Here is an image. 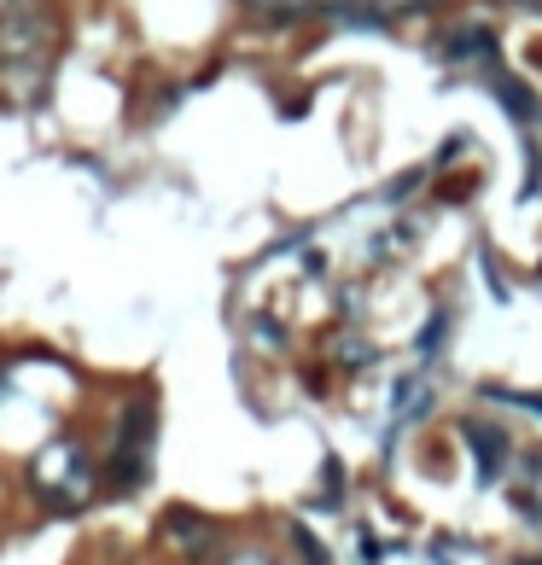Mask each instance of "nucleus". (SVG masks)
Returning a JSON list of instances; mask_svg holds the SVG:
<instances>
[{
	"instance_id": "nucleus-1",
	"label": "nucleus",
	"mask_w": 542,
	"mask_h": 565,
	"mask_svg": "<svg viewBox=\"0 0 542 565\" xmlns=\"http://www.w3.org/2000/svg\"><path fill=\"white\" fill-rule=\"evenodd\" d=\"M29 478H36V490L47 495V507L71 513L94 495V460L88 449H82L76 437H53L47 449L36 455V467H29Z\"/></svg>"
},
{
	"instance_id": "nucleus-2",
	"label": "nucleus",
	"mask_w": 542,
	"mask_h": 565,
	"mask_svg": "<svg viewBox=\"0 0 542 565\" xmlns=\"http://www.w3.org/2000/svg\"><path fill=\"white\" fill-rule=\"evenodd\" d=\"M146 467H152V397H134L123 425H117V449H111V478L123 490L146 484Z\"/></svg>"
},
{
	"instance_id": "nucleus-3",
	"label": "nucleus",
	"mask_w": 542,
	"mask_h": 565,
	"mask_svg": "<svg viewBox=\"0 0 542 565\" xmlns=\"http://www.w3.org/2000/svg\"><path fill=\"white\" fill-rule=\"evenodd\" d=\"M437 7H444V0H338L333 19L350 24V29H385L397 19H426Z\"/></svg>"
},
{
	"instance_id": "nucleus-4",
	"label": "nucleus",
	"mask_w": 542,
	"mask_h": 565,
	"mask_svg": "<svg viewBox=\"0 0 542 565\" xmlns=\"http://www.w3.org/2000/svg\"><path fill=\"white\" fill-rule=\"evenodd\" d=\"M461 443L472 449V472H479V484H496L502 467H507V432H502V425L461 420Z\"/></svg>"
},
{
	"instance_id": "nucleus-5",
	"label": "nucleus",
	"mask_w": 542,
	"mask_h": 565,
	"mask_svg": "<svg viewBox=\"0 0 542 565\" xmlns=\"http://www.w3.org/2000/svg\"><path fill=\"white\" fill-rule=\"evenodd\" d=\"M437 59L449 64H490L496 59V29L490 24H455L437 36Z\"/></svg>"
},
{
	"instance_id": "nucleus-6",
	"label": "nucleus",
	"mask_w": 542,
	"mask_h": 565,
	"mask_svg": "<svg viewBox=\"0 0 542 565\" xmlns=\"http://www.w3.org/2000/svg\"><path fill=\"white\" fill-rule=\"evenodd\" d=\"M507 502H514V513L525 525L542 530V449H531L519 460V478H507Z\"/></svg>"
},
{
	"instance_id": "nucleus-7",
	"label": "nucleus",
	"mask_w": 542,
	"mask_h": 565,
	"mask_svg": "<svg viewBox=\"0 0 542 565\" xmlns=\"http://www.w3.org/2000/svg\"><path fill=\"white\" fill-rule=\"evenodd\" d=\"M164 537L176 542L188 560H198V554H210V548H216V525L205 519V513H188V507H176V513L164 519Z\"/></svg>"
},
{
	"instance_id": "nucleus-8",
	"label": "nucleus",
	"mask_w": 542,
	"mask_h": 565,
	"mask_svg": "<svg viewBox=\"0 0 542 565\" xmlns=\"http://www.w3.org/2000/svg\"><path fill=\"white\" fill-rule=\"evenodd\" d=\"M490 88H496V99L507 106V117H514L519 129H531V123H542V99L525 88L519 76H507V71H490Z\"/></svg>"
},
{
	"instance_id": "nucleus-9",
	"label": "nucleus",
	"mask_w": 542,
	"mask_h": 565,
	"mask_svg": "<svg viewBox=\"0 0 542 565\" xmlns=\"http://www.w3.org/2000/svg\"><path fill=\"white\" fill-rule=\"evenodd\" d=\"M432 408V385L420 380V373H409V380H397V390H392V425H409V420H420Z\"/></svg>"
},
{
	"instance_id": "nucleus-10",
	"label": "nucleus",
	"mask_w": 542,
	"mask_h": 565,
	"mask_svg": "<svg viewBox=\"0 0 542 565\" xmlns=\"http://www.w3.org/2000/svg\"><path fill=\"white\" fill-rule=\"evenodd\" d=\"M245 7H257V12H333L338 0H245Z\"/></svg>"
},
{
	"instance_id": "nucleus-11",
	"label": "nucleus",
	"mask_w": 542,
	"mask_h": 565,
	"mask_svg": "<svg viewBox=\"0 0 542 565\" xmlns=\"http://www.w3.org/2000/svg\"><path fill=\"white\" fill-rule=\"evenodd\" d=\"M444 333H449V315H432V321H426V333H420V356H437Z\"/></svg>"
},
{
	"instance_id": "nucleus-12",
	"label": "nucleus",
	"mask_w": 542,
	"mask_h": 565,
	"mask_svg": "<svg viewBox=\"0 0 542 565\" xmlns=\"http://www.w3.org/2000/svg\"><path fill=\"white\" fill-rule=\"evenodd\" d=\"M228 565H275L263 554V548H240V554H228Z\"/></svg>"
},
{
	"instance_id": "nucleus-13",
	"label": "nucleus",
	"mask_w": 542,
	"mask_h": 565,
	"mask_svg": "<svg viewBox=\"0 0 542 565\" xmlns=\"http://www.w3.org/2000/svg\"><path fill=\"white\" fill-rule=\"evenodd\" d=\"M502 7H519V12H537L542 19V0H502Z\"/></svg>"
},
{
	"instance_id": "nucleus-14",
	"label": "nucleus",
	"mask_w": 542,
	"mask_h": 565,
	"mask_svg": "<svg viewBox=\"0 0 542 565\" xmlns=\"http://www.w3.org/2000/svg\"><path fill=\"white\" fill-rule=\"evenodd\" d=\"M519 565H542V560H519Z\"/></svg>"
}]
</instances>
